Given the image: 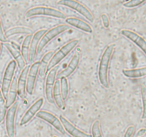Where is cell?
Masks as SVG:
<instances>
[{
	"mask_svg": "<svg viewBox=\"0 0 146 137\" xmlns=\"http://www.w3.org/2000/svg\"><path fill=\"white\" fill-rule=\"evenodd\" d=\"M113 44L108 46L102 54L101 59H100L99 66H98V79H99L100 84L104 88H106L109 87L108 68H109L110 61H111V57L113 54Z\"/></svg>",
	"mask_w": 146,
	"mask_h": 137,
	"instance_id": "obj_1",
	"label": "cell"
},
{
	"mask_svg": "<svg viewBox=\"0 0 146 137\" xmlns=\"http://www.w3.org/2000/svg\"><path fill=\"white\" fill-rule=\"evenodd\" d=\"M78 42L79 41L77 39L71 40L64 44L62 47H61L51 57L48 63V67H47V71H50L53 68H54L57 64H59L71 51H72L76 47Z\"/></svg>",
	"mask_w": 146,
	"mask_h": 137,
	"instance_id": "obj_2",
	"label": "cell"
},
{
	"mask_svg": "<svg viewBox=\"0 0 146 137\" xmlns=\"http://www.w3.org/2000/svg\"><path fill=\"white\" fill-rule=\"evenodd\" d=\"M25 16L27 18H31L36 16H48L62 19H66V16L59 10L48 7H36L31 8L27 11Z\"/></svg>",
	"mask_w": 146,
	"mask_h": 137,
	"instance_id": "obj_3",
	"label": "cell"
},
{
	"mask_svg": "<svg viewBox=\"0 0 146 137\" xmlns=\"http://www.w3.org/2000/svg\"><path fill=\"white\" fill-rule=\"evenodd\" d=\"M70 29L69 26L66 24H61V25L56 26L55 27H53L51 29L48 30V31L45 33L42 38L40 40V42L38 44V48H37V53H40L44 47L48 44L51 41H52L54 38L57 37L61 34L62 33L65 32L67 30Z\"/></svg>",
	"mask_w": 146,
	"mask_h": 137,
	"instance_id": "obj_4",
	"label": "cell"
},
{
	"mask_svg": "<svg viewBox=\"0 0 146 137\" xmlns=\"http://www.w3.org/2000/svg\"><path fill=\"white\" fill-rule=\"evenodd\" d=\"M17 63L14 60H11L8 64L4 71V75L2 78V82H1V93L4 98H7V94L9 90L11 84L14 79V72H15L16 68H17Z\"/></svg>",
	"mask_w": 146,
	"mask_h": 137,
	"instance_id": "obj_5",
	"label": "cell"
},
{
	"mask_svg": "<svg viewBox=\"0 0 146 137\" xmlns=\"http://www.w3.org/2000/svg\"><path fill=\"white\" fill-rule=\"evenodd\" d=\"M58 4L75 10L81 15L85 17L90 22L94 21V17L91 11L79 1H76V0H61V1H58Z\"/></svg>",
	"mask_w": 146,
	"mask_h": 137,
	"instance_id": "obj_6",
	"label": "cell"
},
{
	"mask_svg": "<svg viewBox=\"0 0 146 137\" xmlns=\"http://www.w3.org/2000/svg\"><path fill=\"white\" fill-rule=\"evenodd\" d=\"M18 103L15 102L8 108L5 116L6 131L9 137H15V118Z\"/></svg>",
	"mask_w": 146,
	"mask_h": 137,
	"instance_id": "obj_7",
	"label": "cell"
},
{
	"mask_svg": "<svg viewBox=\"0 0 146 137\" xmlns=\"http://www.w3.org/2000/svg\"><path fill=\"white\" fill-rule=\"evenodd\" d=\"M36 116L38 118L44 120V121L53 126L61 134H64L65 131H64V128H63V126L61 124V121H60L59 118L57 116H56L52 113L48 112V111H39Z\"/></svg>",
	"mask_w": 146,
	"mask_h": 137,
	"instance_id": "obj_8",
	"label": "cell"
},
{
	"mask_svg": "<svg viewBox=\"0 0 146 137\" xmlns=\"http://www.w3.org/2000/svg\"><path fill=\"white\" fill-rule=\"evenodd\" d=\"M40 62L36 61L31 64V67L29 69L28 75H27V86H26V91L27 94L29 95H32L35 86L36 80L37 76L38 74V70H39Z\"/></svg>",
	"mask_w": 146,
	"mask_h": 137,
	"instance_id": "obj_9",
	"label": "cell"
},
{
	"mask_svg": "<svg viewBox=\"0 0 146 137\" xmlns=\"http://www.w3.org/2000/svg\"><path fill=\"white\" fill-rule=\"evenodd\" d=\"M43 104H44V98H38L35 102L33 103L31 106L24 113V116H22L21 121H20V126H24L28 124L36 115L37 113L40 111Z\"/></svg>",
	"mask_w": 146,
	"mask_h": 137,
	"instance_id": "obj_10",
	"label": "cell"
},
{
	"mask_svg": "<svg viewBox=\"0 0 146 137\" xmlns=\"http://www.w3.org/2000/svg\"><path fill=\"white\" fill-rule=\"evenodd\" d=\"M57 74L56 68H53L47 74L45 82V94L47 101L51 104H54L53 99V89L56 81V77Z\"/></svg>",
	"mask_w": 146,
	"mask_h": 137,
	"instance_id": "obj_11",
	"label": "cell"
},
{
	"mask_svg": "<svg viewBox=\"0 0 146 137\" xmlns=\"http://www.w3.org/2000/svg\"><path fill=\"white\" fill-rule=\"evenodd\" d=\"M59 120L63 126L64 131H66L69 135L73 137H91L90 134L78 129L74 124H71L68 120H67L63 116H60Z\"/></svg>",
	"mask_w": 146,
	"mask_h": 137,
	"instance_id": "obj_12",
	"label": "cell"
},
{
	"mask_svg": "<svg viewBox=\"0 0 146 137\" xmlns=\"http://www.w3.org/2000/svg\"><path fill=\"white\" fill-rule=\"evenodd\" d=\"M46 32V30L41 29L35 33L32 36L31 43H30V49H29V62L32 63L34 60L35 59V57L37 54V48H38V44L40 42V40L42 38L43 36Z\"/></svg>",
	"mask_w": 146,
	"mask_h": 137,
	"instance_id": "obj_13",
	"label": "cell"
},
{
	"mask_svg": "<svg viewBox=\"0 0 146 137\" xmlns=\"http://www.w3.org/2000/svg\"><path fill=\"white\" fill-rule=\"evenodd\" d=\"M121 33L123 36H124L127 39L133 41L134 44H136L146 55V41L141 36L128 29H123Z\"/></svg>",
	"mask_w": 146,
	"mask_h": 137,
	"instance_id": "obj_14",
	"label": "cell"
},
{
	"mask_svg": "<svg viewBox=\"0 0 146 137\" xmlns=\"http://www.w3.org/2000/svg\"><path fill=\"white\" fill-rule=\"evenodd\" d=\"M80 62V55L78 54H76L73 56L71 61L68 63V66L64 68L63 71L56 74V78L60 79L61 78H68L69 77L78 67Z\"/></svg>",
	"mask_w": 146,
	"mask_h": 137,
	"instance_id": "obj_15",
	"label": "cell"
},
{
	"mask_svg": "<svg viewBox=\"0 0 146 137\" xmlns=\"http://www.w3.org/2000/svg\"><path fill=\"white\" fill-rule=\"evenodd\" d=\"M65 21L68 25L75 27L84 32L90 33V34L93 32V29L91 26L81 19L76 18V17H68L66 19Z\"/></svg>",
	"mask_w": 146,
	"mask_h": 137,
	"instance_id": "obj_16",
	"label": "cell"
},
{
	"mask_svg": "<svg viewBox=\"0 0 146 137\" xmlns=\"http://www.w3.org/2000/svg\"><path fill=\"white\" fill-rule=\"evenodd\" d=\"M29 66L25 67L21 70V72L17 80V94L21 98H24L26 94V86H27V75H28Z\"/></svg>",
	"mask_w": 146,
	"mask_h": 137,
	"instance_id": "obj_17",
	"label": "cell"
},
{
	"mask_svg": "<svg viewBox=\"0 0 146 137\" xmlns=\"http://www.w3.org/2000/svg\"><path fill=\"white\" fill-rule=\"evenodd\" d=\"M4 46L7 49L9 52L11 54V56L14 58V60L16 61L17 66L19 67V68H21V70L24 69L25 68L26 62L24 61V58L22 57L21 52L13 44H10V43H4Z\"/></svg>",
	"mask_w": 146,
	"mask_h": 137,
	"instance_id": "obj_18",
	"label": "cell"
},
{
	"mask_svg": "<svg viewBox=\"0 0 146 137\" xmlns=\"http://www.w3.org/2000/svg\"><path fill=\"white\" fill-rule=\"evenodd\" d=\"M17 80L14 78L6 98V107L9 108L15 103L17 96Z\"/></svg>",
	"mask_w": 146,
	"mask_h": 137,
	"instance_id": "obj_19",
	"label": "cell"
},
{
	"mask_svg": "<svg viewBox=\"0 0 146 137\" xmlns=\"http://www.w3.org/2000/svg\"><path fill=\"white\" fill-rule=\"evenodd\" d=\"M53 99L56 105L61 109L64 106V100L62 98L61 91H60V81L59 80H56L54 84V89H53Z\"/></svg>",
	"mask_w": 146,
	"mask_h": 137,
	"instance_id": "obj_20",
	"label": "cell"
},
{
	"mask_svg": "<svg viewBox=\"0 0 146 137\" xmlns=\"http://www.w3.org/2000/svg\"><path fill=\"white\" fill-rule=\"evenodd\" d=\"M4 34H5L6 37H9L11 36L17 35V34H27L29 35V34H32V30L27 27H16L9 29L5 31Z\"/></svg>",
	"mask_w": 146,
	"mask_h": 137,
	"instance_id": "obj_21",
	"label": "cell"
},
{
	"mask_svg": "<svg viewBox=\"0 0 146 137\" xmlns=\"http://www.w3.org/2000/svg\"><path fill=\"white\" fill-rule=\"evenodd\" d=\"M123 74L128 78H139L146 76V67L133 69L123 70Z\"/></svg>",
	"mask_w": 146,
	"mask_h": 137,
	"instance_id": "obj_22",
	"label": "cell"
},
{
	"mask_svg": "<svg viewBox=\"0 0 146 137\" xmlns=\"http://www.w3.org/2000/svg\"><path fill=\"white\" fill-rule=\"evenodd\" d=\"M32 35L29 34L25 37L24 40L23 41L22 45H21V54L22 57L24 58V61L26 63L29 62V49H30V43H31Z\"/></svg>",
	"mask_w": 146,
	"mask_h": 137,
	"instance_id": "obj_23",
	"label": "cell"
},
{
	"mask_svg": "<svg viewBox=\"0 0 146 137\" xmlns=\"http://www.w3.org/2000/svg\"><path fill=\"white\" fill-rule=\"evenodd\" d=\"M53 55H54V52H53V51H49V52L46 53V54L44 56V57L42 58L41 61H40L38 74H40L41 76H44L46 74V73L48 63H49L50 60H51Z\"/></svg>",
	"mask_w": 146,
	"mask_h": 137,
	"instance_id": "obj_24",
	"label": "cell"
},
{
	"mask_svg": "<svg viewBox=\"0 0 146 137\" xmlns=\"http://www.w3.org/2000/svg\"><path fill=\"white\" fill-rule=\"evenodd\" d=\"M60 91H61V96H62L63 100H66L68 96V91H69V86H68V81L67 78H60Z\"/></svg>",
	"mask_w": 146,
	"mask_h": 137,
	"instance_id": "obj_25",
	"label": "cell"
},
{
	"mask_svg": "<svg viewBox=\"0 0 146 137\" xmlns=\"http://www.w3.org/2000/svg\"><path fill=\"white\" fill-rule=\"evenodd\" d=\"M7 113V107H6V101L0 89V123L2 122L5 118Z\"/></svg>",
	"mask_w": 146,
	"mask_h": 137,
	"instance_id": "obj_26",
	"label": "cell"
},
{
	"mask_svg": "<svg viewBox=\"0 0 146 137\" xmlns=\"http://www.w3.org/2000/svg\"><path fill=\"white\" fill-rule=\"evenodd\" d=\"M91 134H92L91 137H104L101 132V124L98 120L94 121L93 124L92 128H91Z\"/></svg>",
	"mask_w": 146,
	"mask_h": 137,
	"instance_id": "obj_27",
	"label": "cell"
},
{
	"mask_svg": "<svg viewBox=\"0 0 146 137\" xmlns=\"http://www.w3.org/2000/svg\"><path fill=\"white\" fill-rule=\"evenodd\" d=\"M141 94H142L143 100V119H146V88L143 87L141 90Z\"/></svg>",
	"mask_w": 146,
	"mask_h": 137,
	"instance_id": "obj_28",
	"label": "cell"
},
{
	"mask_svg": "<svg viewBox=\"0 0 146 137\" xmlns=\"http://www.w3.org/2000/svg\"><path fill=\"white\" fill-rule=\"evenodd\" d=\"M144 2L145 1H143V0H131V1H128L124 3L123 6L125 7H128V8H132V7H138Z\"/></svg>",
	"mask_w": 146,
	"mask_h": 137,
	"instance_id": "obj_29",
	"label": "cell"
},
{
	"mask_svg": "<svg viewBox=\"0 0 146 137\" xmlns=\"http://www.w3.org/2000/svg\"><path fill=\"white\" fill-rule=\"evenodd\" d=\"M101 20H102V23L104 27H105V28H108L110 25V21H109V18H108V15H106V14H101Z\"/></svg>",
	"mask_w": 146,
	"mask_h": 137,
	"instance_id": "obj_30",
	"label": "cell"
},
{
	"mask_svg": "<svg viewBox=\"0 0 146 137\" xmlns=\"http://www.w3.org/2000/svg\"><path fill=\"white\" fill-rule=\"evenodd\" d=\"M7 41V37H6L5 34L4 32V30L2 28V24H1V20L0 18V42H4L6 43V41Z\"/></svg>",
	"mask_w": 146,
	"mask_h": 137,
	"instance_id": "obj_31",
	"label": "cell"
},
{
	"mask_svg": "<svg viewBox=\"0 0 146 137\" xmlns=\"http://www.w3.org/2000/svg\"><path fill=\"white\" fill-rule=\"evenodd\" d=\"M134 131H135V128L133 126H131L128 128V129L126 130L125 133V135H124V137H131L132 136L133 134Z\"/></svg>",
	"mask_w": 146,
	"mask_h": 137,
	"instance_id": "obj_32",
	"label": "cell"
},
{
	"mask_svg": "<svg viewBox=\"0 0 146 137\" xmlns=\"http://www.w3.org/2000/svg\"><path fill=\"white\" fill-rule=\"evenodd\" d=\"M1 42H0V52H1Z\"/></svg>",
	"mask_w": 146,
	"mask_h": 137,
	"instance_id": "obj_33",
	"label": "cell"
}]
</instances>
